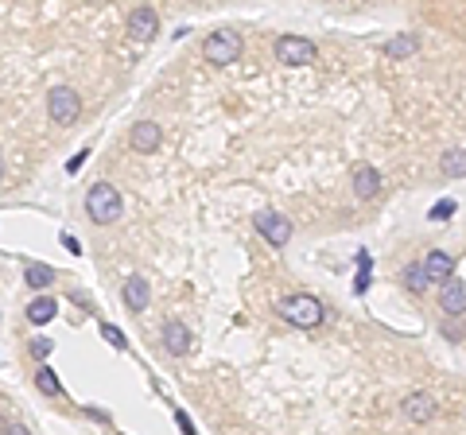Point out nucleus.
Wrapping results in <instances>:
<instances>
[{
    "label": "nucleus",
    "instance_id": "f257e3e1",
    "mask_svg": "<svg viewBox=\"0 0 466 435\" xmlns=\"http://www.w3.org/2000/svg\"><path fill=\"white\" fill-rule=\"evenodd\" d=\"M86 214L93 218V222H116L121 218V194H116V187L109 183H93L90 194H86Z\"/></svg>",
    "mask_w": 466,
    "mask_h": 435
},
{
    "label": "nucleus",
    "instance_id": "f03ea898",
    "mask_svg": "<svg viewBox=\"0 0 466 435\" xmlns=\"http://www.w3.org/2000/svg\"><path fill=\"white\" fill-rule=\"evenodd\" d=\"M280 315L288 319V323H295V326H319L326 319V307L315 300V295H288V300L280 303Z\"/></svg>",
    "mask_w": 466,
    "mask_h": 435
},
{
    "label": "nucleus",
    "instance_id": "7ed1b4c3",
    "mask_svg": "<svg viewBox=\"0 0 466 435\" xmlns=\"http://www.w3.org/2000/svg\"><path fill=\"white\" fill-rule=\"evenodd\" d=\"M319 55V47L311 39H303V35H284V39H276V62H284V67H311Z\"/></svg>",
    "mask_w": 466,
    "mask_h": 435
},
{
    "label": "nucleus",
    "instance_id": "20e7f679",
    "mask_svg": "<svg viewBox=\"0 0 466 435\" xmlns=\"http://www.w3.org/2000/svg\"><path fill=\"white\" fill-rule=\"evenodd\" d=\"M202 55H206V62H214V67H229V62H237V55H241V39H237V32H214L202 43Z\"/></svg>",
    "mask_w": 466,
    "mask_h": 435
},
{
    "label": "nucleus",
    "instance_id": "39448f33",
    "mask_svg": "<svg viewBox=\"0 0 466 435\" xmlns=\"http://www.w3.org/2000/svg\"><path fill=\"white\" fill-rule=\"evenodd\" d=\"M47 113L55 125H70V121H78V113H82V101H78L74 90L58 86V90L47 93Z\"/></svg>",
    "mask_w": 466,
    "mask_h": 435
},
{
    "label": "nucleus",
    "instance_id": "423d86ee",
    "mask_svg": "<svg viewBox=\"0 0 466 435\" xmlns=\"http://www.w3.org/2000/svg\"><path fill=\"white\" fill-rule=\"evenodd\" d=\"M257 229L276 245V249H284V245L291 241V222L284 214H276V210H260V214H257Z\"/></svg>",
    "mask_w": 466,
    "mask_h": 435
},
{
    "label": "nucleus",
    "instance_id": "0eeeda50",
    "mask_svg": "<svg viewBox=\"0 0 466 435\" xmlns=\"http://www.w3.org/2000/svg\"><path fill=\"white\" fill-rule=\"evenodd\" d=\"M439 307L447 315H466V280L451 276L447 284H439Z\"/></svg>",
    "mask_w": 466,
    "mask_h": 435
},
{
    "label": "nucleus",
    "instance_id": "6e6552de",
    "mask_svg": "<svg viewBox=\"0 0 466 435\" xmlns=\"http://www.w3.org/2000/svg\"><path fill=\"white\" fill-rule=\"evenodd\" d=\"M424 268H427V280H432V284H447V280L455 276V260H451V253H443V249L427 253Z\"/></svg>",
    "mask_w": 466,
    "mask_h": 435
},
{
    "label": "nucleus",
    "instance_id": "1a4fd4ad",
    "mask_svg": "<svg viewBox=\"0 0 466 435\" xmlns=\"http://www.w3.org/2000/svg\"><path fill=\"white\" fill-rule=\"evenodd\" d=\"M377 191H381V171L361 163V168L354 171V194H358V199H373Z\"/></svg>",
    "mask_w": 466,
    "mask_h": 435
},
{
    "label": "nucleus",
    "instance_id": "9d476101",
    "mask_svg": "<svg viewBox=\"0 0 466 435\" xmlns=\"http://www.w3.org/2000/svg\"><path fill=\"white\" fill-rule=\"evenodd\" d=\"M404 416L412 420V424H427V420L435 416V401H432V396H424V393L404 396Z\"/></svg>",
    "mask_w": 466,
    "mask_h": 435
},
{
    "label": "nucleus",
    "instance_id": "9b49d317",
    "mask_svg": "<svg viewBox=\"0 0 466 435\" xmlns=\"http://www.w3.org/2000/svg\"><path fill=\"white\" fill-rule=\"evenodd\" d=\"M128 32H133L136 39H156V32H159L156 12H152V8H136L133 16H128Z\"/></svg>",
    "mask_w": 466,
    "mask_h": 435
},
{
    "label": "nucleus",
    "instance_id": "f8f14e48",
    "mask_svg": "<svg viewBox=\"0 0 466 435\" xmlns=\"http://www.w3.org/2000/svg\"><path fill=\"white\" fill-rule=\"evenodd\" d=\"M164 346L171 354H187V350H191V330H187L179 319H171V323L164 326Z\"/></svg>",
    "mask_w": 466,
    "mask_h": 435
},
{
    "label": "nucleus",
    "instance_id": "ddd939ff",
    "mask_svg": "<svg viewBox=\"0 0 466 435\" xmlns=\"http://www.w3.org/2000/svg\"><path fill=\"white\" fill-rule=\"evenodd\" d=\"M148 300H152L148 280L128 276V280H125V307H128V311H144V307H148Z\"/></svg>",
    "mask_w": 466,
    "mask_h": 435
},
{
    "label": "nucleus",
    "instance_id": "4468645a",
    "mask_svg": "<svg viewBox=\"0 0 466 435\" xmlns=\"http://www.w3.org/2000/svg\"><path fill=\"white\" fill-rule=\"evenodd\" d=\"M133 148L136 152H156L159 148V125H152V121H140V125L133 128Z\"/></svg>",
    "mask_w": 466,
    "mask_h": 435
},
{
    "label": "nucleus",
    "instance_id": "2eb2a0df",
    "mask_svg": "<svg viewBox=\"0 0 466 435\" xmlns=\"http://www.w3.org/2000/svg\"><path fill=\"white\" fill-rule=\"evenodd\" d=\"M439 168H443V175L462 179V175H466V148H451L447 156L439 159Z\"/></svg>",
    "mask_w": 466,
    "mask_h": 435
},
{
    "label": "nucleus",
    "instance_id": "dca6fc26",
    "mask_svg": "<svg viewBox=\"0 0 466 435\" xmlns=\"http://www.w3.org/2000/svg\"><path fill=\"white\" fill-rule=\"evenodd\" d=\"M416 51H420L416 35H397V39H389L385 55H389V59H408V55H416Z\"/></svg>",
    "mask_w": 466,
    "mask_h": 435
},
{
    "label": "nucleus",
    "instance_id": "f3484780",
    "mask_svg": "<svg viewBox=\"0 0 466 435\" xmlns=\"http://www.w3.org/2000/svg\"><path fill=\"white\" fill-rule=\"evenodd\" d=\"M35 385H39V393H47V396H62V385H58V377H55L51 366L35 369Z\"/></svg>",
    "mask_w": 466,
    "mask_h": 435
},
{
    "label": "nucleus",
    "instance_id": "a211bd4d",
    "mask_svg": "<svg viewBox=\"0 0 466 435\" xmlns=\"http://www.w3.org/2000/svg\"><path fill=\"white\" fill-rule=\"evenodd\" d=\"M427 284H432V280H427V268L424 265H408L404 268V288H408V292H427Z\"/></svg>",
    "mask_w": 466,
    "mask_h": 435
},
{
    "label": "nucleus",
    "instance_id": "6ab92c4d",
    "mask_svg": "<svg viewBox=\"0 0 466 435\" xmlns=\"http://www.w3.org/2000/svg\"><path fill=\"white\" fill-rule=\"evenodd\" d=\"M55 300H35L32 307H27V319H32L35 326H43V323H51V319H55Z\"/></svg>",
    "mask_w": 466,
    "mask_h": 435
},
{
    "label": "nucleus",
    "instance_id": "aec40b11",
    "mask_svg": "<svg viewBox=\"0 0 466 435\" xmlns=\"http://www.w3.org/2000/svg\"><path fill=\"white\" fill-rule=\"evenodd\" d=\"M51 276H55V272H51L47 265H27V272H24V280H27L32 288H47Z\"/></svg>",
    "mask_w": 466,
    "mask_h": 435
},
{
    "label": "nucleus",
    "instance_id": "412c9836",
    "mask_svg": "<svg viewBox=\"0 0 466 435\" xmlns=\"http://www.w3.org/2000/svg\"><path fill=\"white\" fill-rule=\"evenodd\" d=\"M455 210H458L455 199H439L432 210H427V218H432V222H447V218H455Z\"/></svg>",
    "mask_w": 466,
    "mask_h": 435
},
{
    "label": "nucleus",
    "instance_id": "4be33fe9",
    "mask_svg": "<svg viewBox=\"0 0 466 435\" xmlns=\"http://www.w3.org/2000/svg\"><path fill=\"white\" fill-rule=\"evenodd\" d=\"M101 335H105V342L113 346V350H128V342H125V335H121V330H116V326H101Z\"/></svg>",
    "mask_w": 466,
    "mask_h": 435
},
{
    "label": "nucleus",
    "instance_id": "5701e85b",
    "mask_svg": "<svg viewBox=\"0 0 466 435\" xmlns=\"http://www.w3.org/2000/svg\"><path fill=\"white\" fill-rule=\"evenodd\" d=\"M32 354H35V358H47L51 342H47V338H32Z\"/></svg>",
    "mask_w": 466,
    "mask_h": 435
},
{
    "label": "nucleus",
    "instance_id": "b1692460",
    "mask_svg": "<svg viewBox=\"0 0 466 435\" xmlns=\"http://www.w3.org/2000/svg\"><path fill=\"white\" fill-rule=\"evenodd\" d=\"M175 420H179V427H183V435H194V427H191V420L183 416V412H175Z\"/></svg>",
    "mask_w": 466,
    "mask_h": 435
},
{
    "label": "nucleus",
    "instance_id": "393cba45",
    "mask_svg": "<svg viewBox=\"0 0 466 435\" xmlns=\"http://www.w3.org/2000/svg\"><path fill=\"white\" fill-rule=\"evenodd\" d=\"M62 245H67L70 253H82V245H78V237H70V234H62Z\"/></svg>",
    "mask_w": 466,
    "mask_h": 435
},
{
    "label": "nucleus",
    "instance_id": "a878e982",
    "mask_svg": "<svg viewBox=\"0 0 466 435\" xmlns=\"http://www.w3.org/2000/svg\"><path fill=\"white\" fill-rule=\"evenodd\" d=\"M82 163H86V152H78V156H74V159H70V163H67V171H78V168H82Z\"/></svg>",
    "mask_w": 466,
    "mask_h": 435
},
{
    "label": "nucleus",
    "instance_id": "bb28decb",
    "mask_svg": "<svg viewBox=\"0 0 466 435\" xmlns=\"http://www.w3.org/2000/svg\"><path fill=\"white\" fill-rule=\"evenodd\" d=\"M8 435H27V427H12V431Z\"/></svg>",
    "mask_w": 466,
    "mask_h": 435
},
{
    "label": "nucleus",
    "instance_id": "cd10ccee",
    "mask_svg": "<svg viewBox=\"0 0 466 435\" xmlns=\"http://www.w3.org/2000/svg\"><path fill=\"white\" fill-rule=\"evenodd\" d=\"M0 175H4V156H0Z\"/></svg>",
    "mask_w": 466,
    "mask_h": 435
}]
</instances>
